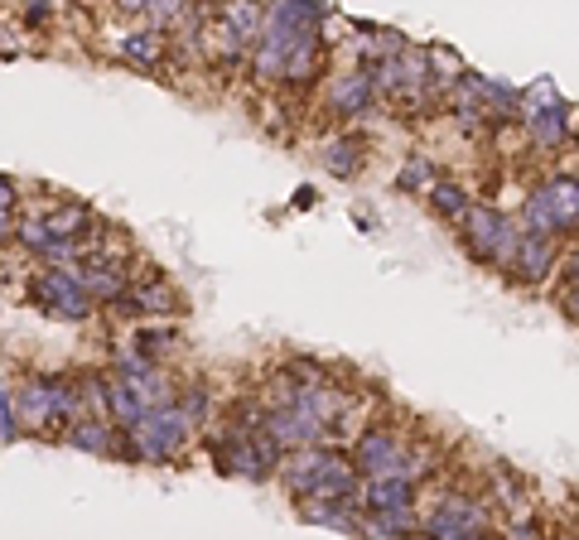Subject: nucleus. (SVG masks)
<instances>
[{
  "instance_id": "17",
  "label": "nucleus",
  "mask_w": 579,
  "mask_h": 540,
  "mask_svg": "<svg viewBox=\"0 0 579 540\" xmlns=\"http://www.w3.org/2000/svg\"><path fill=\"white\" fill-rule=\"evenodd\" d=\"M440 184V169L430 155H406V164L396 169V189L401 193H430Z\"/></svg>"
},
{
  "instance_id": "4",
  "label": "nucleus",
  "mask_w": 579,
  "mask_h": 540,
  "mask_svg": "<svg viewBox=\"0 0 579 540\" xmlns=\"http://www.w3.org/2000/svg\"><path fill=\"white\" fill-rule=\"evenodd\" d=\"M193 434H198V425L179 410V401H169V405H150L126 430V439H131V459L136 463H174L184 459Z\"/></svg>"
},
{
  "instance_id": "6",
  "label": "nucleus",
  "mask_w": 579,
  "mask_h": 540,
  "mask_svg": "<svg viewBox=\"0 0 579 540\" xmlns=\"http://www.w3.org/2000/svg\"><path fill=\"white\" fill-rule=\"evenodd\" d=\"M377 102V82L367 68H353V73H338V78L324 82V111L338 116V121H358L367 116Z\"/></svg>"
},
{
  "instance_id": "1",
  "label": "nucleus",
  "mask_w": 579,
  "mask_h": 540,
  "mask_svg": "<svg viewBox=\"0 0 579 540\" xmlns=\"http://www.w3.org/2000/svg\"><path fill=\"white\" fill-rule=\"evenodd\" d=\"M459 242H464V251L478 266L507 275L512 261H517V251H522V222L512 213H502V208H493V203H473V213L459 227Z\"/></svg>"
},
{
  "instance_id": "19",
  "label": "nucleus",
  "mask_w": 579,
  "mask_h": 540,
  "mask_svg": "<svg viewBox=\"0 0 579 540\" xmlns=\"http://www.w3.org/2000/svg\"><path fill=\"white\" fill-rule=\"evenodd\" d=\"M20 434V420H15V386H0V444H10Z\"/></svg>"
},
{
  "instance_id": "26",
  "label": "nucleus",
  "mask_w": 579,
  "mask_h": 540,
  "mask_svg": "<svg viewBox=\"0 0 579 540\" xmlns=\"http://www.w3.org/2000/svg\"><path fill=\"white\" fill-rule=\"evenodd\" d=\"M473 540H502V536H493V531H488V536H473Z\"/></svg>"
},
{
  "instance_id": "23",
  "label": "nucleus",
  "mask_w": 579,
  "mask_h": 540,
  "mask_svg": "<svg viewBox=\"0 0 579 540\" xmlns=\"http://www.w3.org/2000/svg\"><path fill=\"white\" fill-rule=\"evenodd\" d=\"M0 213H20V184L10 174H0Z\"/></svg>"
},
{
  "instance_id": "24",
  "label": "nucleus",
  "mask_w": 579,
  "mask_h": 540,
  "mask_svg": "<svg viewBox=\"0 0 579 540\" xmlns=\"http://www.w3.org/2000/svg\"><path fill=\"white\" fill-rule=\"evenodd\" d=\"M20 237V213H0V251H10Z\"/></svg>"
},
{
  "instance_id": "12",
  "label": "nucleus",
  "mask_w": 579,
  "mask_h": 540,
  "mask_svg": "<svg viewBox=\"0 0 579 540\" xmlns=\"http://www.w3.org/2000/svg\"><path fill=\"white\" fill-rule=\"evenodd\" d=\"M78 454H97V459H116V439L121 430L111 425V420H73L68 434H63Z\"/></svg>"
},
{
  "instance_id": "18",
  "label": "nucleus",
  "mask_w": 579,
  "mask_h": 540,
  "mask_svg": "<svg viewBox=\"0 0 579 540\" xmlns=\"http://www.w3.org/2000/svg\"><path fill=\"white\" fill-rule=\"evenodd\" d=\"M179 410L189 415L198 430H203V425H208V415H213V386H208V381H189V386H179Z\"/></svg>"
},
{
  "instance_id": "13",
  "label": "nucleus",
  "mask_w": 579,
  "mask_h": 540,
  "mask_svg": "<svg viewBox=\"0 0 579 540\" xmlns=\"http://www.w3.org/2000/svg\"><path fill=\"white\" fill-rule=\"evenodd\" d=\"M425 203H430V213L444 217V222H449V227L459 232V227H464V217L473 213V203H478V198H473V193L464 189L459 179H440L435 189L425 193Z\"/></svg>"
},
{
  "instance_id": "14",
  "label": "nucleus",
  "mask_w": 579,
  "mask_h": 540,
  "mask_svg": "<svg viewBox=\"0 0 579 540\" xmlns=\"http://www.w3.org/2000/svg\"><path fill=\"white\" fill-rule=\"evenodd\" d=\"M145 410H150V405H145V396H140L136 381H126V377L107 381V420L116 425V430H131Z\"/></svg>"
},
{
  "instance_id": "25",
  "label": "nucleus",
  "mask_w": 579,
  "mask_h": 540,
  "mask_svg": "<svg viewBox=\"0 0 579 540\" xmlns=\"http://www.w3.org/2000/svg\"><path fill=\"white\" fill-rule=\"evenodd\" d=\"M555 304H560V314H565V319L579 328V290H565V295H555Z\"/></svg>"
},
{
  "instance_id": "5",
  "label": "nucleus",
  "mask_w": 579,
  "mask_h": 540,
  "mask_svg": "<svg viewBox=\"0 0 579 540\" xmlns=\"http://www.w3.org/2000/svg\"><path fill=\"white\" fill-rule=\"evenodd\" d=\"M353 468L362 483H382V478H406V459H411V439L396 425H367L353 439Z\"/></svg>"
},
{
  "instance_id": "16",
  "label": "nucleus",
  "mask_w": 579,
  "mask_h": 540,
  "mask_svg": "<svg viewBox=\"0 0 579 540\" xmlns=\"http://www.w3.org/2000/svg\"><path fill=\"white\" fill-rule=\"evenodd\" d=\"M131 348H136L140 357H150V362L160 367V362H169V357H179V348H184V338H179V328H174V324H165V328L140 324L136 333H131Z\"/></svg>"
},
{
  "instance_id": "21",
  "label": "nucleus",
  "mask_w": 579,
  "mask_h": 540,
  "mask_svg": "<svg viewBox=\"0 0 579 540\" xmlns=\"http://www.w3.org/2000/svg\"><path fill=\"white\" fill-rule=\"evenodd\" d=\"M54 20H58V5H25V10H20V25H29V29L54 25Z\"/></svg>"
},
{
  "instance_id": "8",
  "label": "nucleus",
  "mask_w": 579,
  "mask_h": 540,
  "mask_svg": "<svg viewBox=\"0 0 579 540\" xmlns=\"http://www.w3.org/2000/svg\"><path fill=\"white\" fill-rule=\"evenodd\" d=\"M507 275L522 280V285H546L551 275H560V242H555V237L522 232V251H517V261H512Z\"/></svg>"
},
{
  "instance_id": "3",
  "label": "nucleus",
  "mask_w": 579,
  "mask_h": 540,
  "mask_svg": "<svg viewBox=\"0 0 579 540\" xmlns=\"http://www.w3.org/2000/svg\"><path fill=\"white\" fill-rule=\"evenodd\" d=\"M25 304L29 309H39L44 319H54V324H87L92 314H97V304L87 299L83 280H78V266H34L25 280Z\"/></svg>"
},
{
  "instance_id": "2",
  "label": "nucleus",
  "mask_w": 579,
  "mask_h": 540,
  "mask_svg": "<svg viewBox=\"0 0 579 540\" xmlns=\"http://www.w3.org/2000/svg\"><path fill=\"white\" fill-rule=\"evenodd\" d=\"M493 531V502L488 492H464L449 487L420 512V536L425 540H473Z\"/></svg>"
},
{
  "instance_id": "7",
  "label": "nucleus",
  "mask_w": 579,
  "mask_h": 540,
  "mask_svg": "<svg viewBox=\"0 0 579 540\" xmlns=\"http://www.w3.org/2000/svg\"><path fill=\"white\" fill-rule=\"evenodd\" d=\"M319 164L329 169L333 179H358L362 169L372 164V140L362 131H333L319 145Z\"/></svg>"
},
{
  "instance_id": "15",
  "label": "nucleus",
  "mask_w": 579,
  "mask_h": 540,
  "mask_svg": "<svg viewBox=\"0 0 579 540\" xmlns=\"http://www.w3.org/2000/svg\"><path fill=\"white\" fill-rule=\"evenodd\" d=\"M300 516L309 526H329L338 536H358L362 526V507L358 502H304Z\"/></svg>"
},
{
  "instance_id": "9",
  "label": "nucleus",
  "mask_w": 579,
  "mask_h": 540,
  "mask_svg": "<svg viewBox=\"0 0 579 540\" xmlns=\"http://www.w3.org/2000/svg\"><path fill=\"white\" fill-rule=\"evenodd\" d=\"M169 54H174V49H169L165 34H160V29H150V25H140V20L131 29H121V34H116V58H121V63H131V68H140V73H155Z\"/></svg>"
},
{
  "instance_id": "22",
  "label": "nucleus",
  "mask_w": 579,
  "mask_h": 540,
  "mask_svg": "<svg viewBox=\"0 0 579 540\" xmlns=\"http://www.w3.org/2000/svg\"><path fill=\"white\" fill-rule=\"evenodd\" d=\"M560 280H565V290H579V242L560 256Z\"/></svg>"
},
{
  "instance_id": "20",
  "label": "nucleus",
  "mask_w": 579,
  "mask_h": 540,
  "mask_svg": "<svg viewBox=\"0 0 579 540\" xmlns=\"http://www.w3.org/2000/svg\"><path fill=\"white\" fill-rule=\"evenodd\" d=\"M502 540H551V536H546V526H541L536 516H512L507 531H502Z\"/></svg>"
},
{
  "instance_id": "11",
  "label": "nucleus",
  "mask_w": 579,
  "mask_h": 540,
  "mask_svg": "<svg viewBox=\"0 0 579 540\" xmlns=\"http://www.w3.org/2000/svg\"><path fill=\"white\" fill-rule=\"evenodd\" d=\"M358 507H362V516L411 512V507H415V487L406 483V478H382V483H362Z\"/></svg>"
},
{
  "instance_id": "10",
  "label": "nucleus",
  "mask_w": 579,
  "mask_h": 540,
  "mask_svg": "<svg viewBox=\"0 0 579 540\" xmlns=\"http://www.w3.org/2000/svg\"><path fill=\"white\" fill-rule=\"evenodd\" d=\"M522 126H526V135H531V145H541V150H565L570 135H575V121H570V107H565V102L526 111Z\"/></svg>"
}]
</instances>
